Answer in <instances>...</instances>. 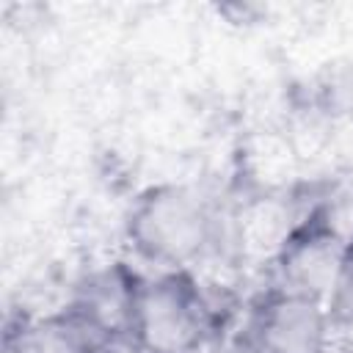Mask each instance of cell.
Masks as SVG:
<instances>
[{
    "instance_id": "1",
    "label": "cell",
    "mask_w": 353,
    "mask_h": 353,
    "mask_svg": "<svg viewBox=\"0 0 353 353\" xmlns=\"http://www.w3.org/2000/svg\"><path fill=\"white\" fill-rule=\"evenodd\" d=\"M212 215L188 188H160L135 215L138 245L165 262H188L201 256L210 243Z\"/></svg>"
},
{
    "instance_id": "2",
    "label": "cell",
    "mask_w": 353,
    "mask_h": 353,
    "mask_svg": "<svg viewBox=\"0 0 353 353\" xmlns=\"http://www.w3.org/2000/svg\"><path fill=\"white\" fill-rule=\"evenodd\" d=\"M132 320L149 353H185L199 336L196 309L174 281H154L141 290Z\"/></svg>"
},
{
    "instance_id": "3",
    "label": "cell",
    "mask_w": 353,
    "mask_h": 353,
    "mask_svg": "<svg viewBox=\"0 0 353 353\" xmlns=\"http://www.w3.org/2000/svg\"><path fill=\"white\" fill-rule=\"evenodd\" d=\"M325 328V303L309 295L284 292L268 303L259 323V339L265 353H323Z\"/></svg>"
},
{
    "instance_id": "4",
    "label": "cell",
    "mask_w": 353,
    "mask_h": 353,
    "mask_svg": "<svg viewBox=\"0 0 353 353\" xmlns=\"http://www.w3.org/2000/svg\"><path fill=\"white\" fill-rule=\"evenodd\" d=\"M281 256H284L281 273L284 281L290 284L287 292L309 295L320 303H328L336 279L342 273V265L347 259V248L331 232H323L287 245Z\"/></svg>"
},
{
    "instance_id": "5",
    "label": "cell",
    "mask_w": 353,
    "mask_h": 353,
    "mask_svg": "<svg viewBox=\"0 0 353 353\" xmlns=\"http://www.w3.org/2000/svg\"><path fill=\"white\" fill-rule=\"evenodd\" d=\"M292 207L279 196L251 199L234 215V240L237 254L251 262L281 256L292 243Z\"/></svg>"
},
{
    "instance_id": "6",
    "label": "cell",
    "mask_w": 353,
    "mask_h": 353,
    "mask_svg": "<svg viewBox=\"0 0 353 353\" xmlns=\"http://www.w3.org/2000/svg\"><path fill=\"white\" fill-rule=\"evenodd\" d=\"M328 320H353V254H347L336 287L325 303Z\"/></svg>"
},
{
    "instance_id": "7",
    "label": "cell",
    "mask_w": 353,
    "mask_h": 353,
    "mask_svg": "<svg viewBox=\"0 0 353 353\" xmlns=\"http://www.w3.org/2000/svg\"><path fill=\"white\" fill-rule=\"evenodd\" d=\"M325 97H328V108H331L334 113L353 116V72L336 74V77L328 83Z\"/></svg>"
}]
</instances>
